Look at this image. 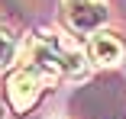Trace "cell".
Returning <instances> with one entry per match:
<instances>
[{
    "mask_svg": "<svg viewBox=\"0 0 126 119\" xmlns=\"http://www.w3.org/2000/svg\"><path fill=\"white\" fill-rule=\"evenodd\" d=\"M42 81H55V77H84L87 74V61L84 52L74 45L68 36L58 32H39L32 42V64H29Z\"/></svg>",
    "mask_w": 126,
    "mask_h": 119,
    "instance_id": "cell-1",
    "label": "cell"
},
{
    "mask_svg": "<svg viewBox=\"0 0 126 119\" xmlns=\"http://www.w3.org/2000/svg\"><path fill=\"white\" fill-rule=\"evenodd\" d=\"M62 7H65L68 26L74 32H81V36H94L110 16L104 0H62Z\"/></svg>",
    "mask_w": 126,
    "mask_h": 119,
    "instance_id": "cell-2",
    "label": "cell"
},
{
    "mask_svg": "<svg viewBox=\"0 0 126 119\" xmlns=\"http://www.w3.org/2000/svg\"><path fill=\"white\" fill-rule=\"evenodd\" d=\"M39 93H42V77L32 68H19V71L10 74V81H7V100H10V106L16 113L32 109V103L39 100Z\"/></svg>",
    "mask_w": 126,
    "mask_h": 119,
    "instance_id": "cell-3",
    "label": "cell"
},
{
    "mask_svg": "<svg viewBox=\"0 0 126 119\" xmlns=\"http://www.w3.org/2000/svg\"><path fill=\"white\" fill-rule=\"evenodd\" d=\"M91 61L94 64H104V68H113L123 61V42L113 36V32H94L91 36Z\"/></svg>",
    "mask_w": 126,
    "mask_h": 119,
    "instance_id": "cell-4",
    "label": "cell"
},
{
    "mask_svg": "<svg viewBox=\"0 0 126 119\" xmlns=\"http://www.w3.org/2000/svg\"><path fill=\"white\" fill-rule=\"evenodd\" d=\"M13 58H16V36L0 26V68H7Z\"/></svg>",
    "mask_w": 126,
    "mask_h": 119,
    "instance_id": "cell-5",
    "label": "cell"
},
{
    "mask_svg": "<svg viewBox=\"0 0 126 119\" xmlns=\"http://www.w3.org/2000/svg\"><path fill=\"white\" fill-rule=\"evenodd\" d=\"M0 119H3V97H0Z\"/></svg>",
    "mask_w": 126,
    "mask_h": 119,
    "instance_id": "cell-6",
    "label": "cell"
}]
</instances>
